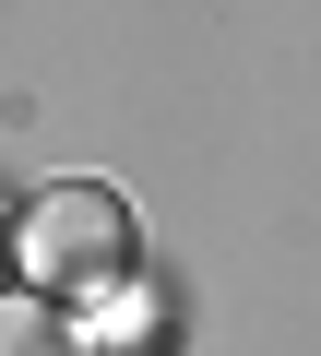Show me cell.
<instances>
[{
  "instance_id": "cell-1",
  "label": "cell",
  "mask_w": 321,
  "mask_h": 356,
  "mask_svg": "<svg viewBox=\"0 0 321 356\" xmlns=\"http://www.w3.org/2000/svg\"><path fill=\"white\" fill-rule=\"evenodd\" d=\"M13 261H24L36 297H107V285H131L143 238H131V202L107 178H48L13 226Z\"/></svg>"
},
{
  "instance_id": "cell-2",
  "label": "cell",
  "mask_w": 321,
  "mask_h": 356,
  "mask_svg": "<svg viewBox=\"0 0 321 356\" xmlns=\"http://www.w3.org/2000/svg\"><path fill=\"white\" fill-rule=\"evenodd\" d=\"M0 356H72L60 344V297H36V285L0 297Z\"/></svg>"
}]
</instances>
